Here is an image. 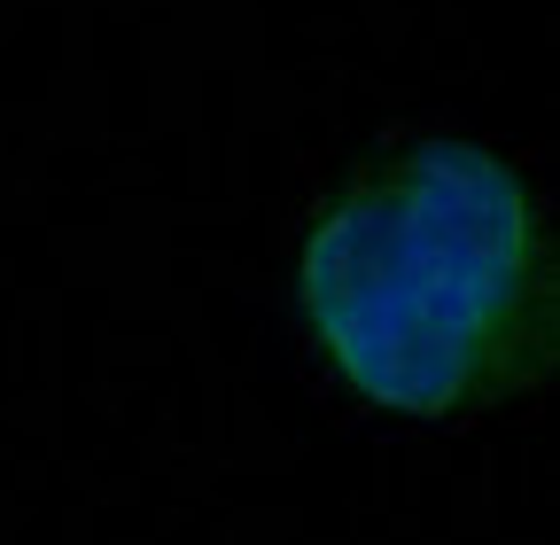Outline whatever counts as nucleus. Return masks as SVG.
Returning <instances> with one entry per match:
<instances>
[{"mask_svg": "<svg viewBox=\"0 0 560 545\" xmlns=\"http://www.w3.org/2000/svg\"><path fill=\"white\" fill-rule=\"evenodd\" d=\"M304 312L359 397L397 414L482 405L545 335L529 187L475 141L374 164L304 242Z\"/></svg>", "mask_w": 560, "mask_h": 545, "instance_id": "1", "label": "nucleus"}]
</instances>
